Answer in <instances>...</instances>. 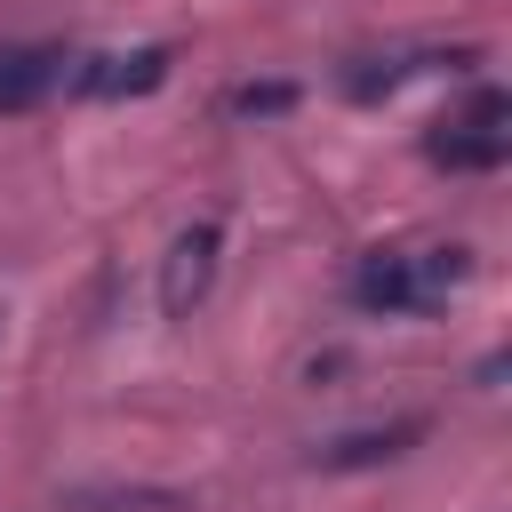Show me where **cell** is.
Instances as JSON below:
<instances>
[{
    "label": "cell",
    "instance_id": "6",
    "mask_svg": "<svg viewBox=\"0 0 512 512\" xmlns=\"http://www.w3.org/2000/svg\"><path fill=\"white\" fill-rule=\"evenodd\" d=\"M72 80V56L64 48H0V112H32L48 88H64Z\"/></svg>",
    "mask_w": 512,
    "mask_h": 512
},
{
    "label": "cell",
    "instance_id": "3",
    "mask_svg": "<svg viewBox=\"0 0 512 512\" xmlns=\"http://www.w3.org/2000/svg\"><path fill=\"white\" fill-rule=\"evenodd\" d=\"M160 80H168V48H104V56H72V88L96 96V104L152 96Z\"/></svg>",
    "mask_w": 512,
    "mask_h": 512
},
{
    "label": "cell",
    "instance_id": "1",
    "mask_svg": "<svg viewBox=\"0 0 512 512\" xmlns=\"http://www.w3.org/2000/svg\"><path fill=\"white\" fill-rule=\"evenodd\" d=\"M464 272H472L464 248H376V256H360V272H352V304H360V312H384V320H408V312L440 304Z\"/></svg>",
    "mask_w": 512,
    "mask_h": 512
},
{
    "label": "cell",
    "instance_id": "2",
    "mask_svg": "<svg viewBox=\"0 0 512 512\" xmlns=\"http://www.w3.org/2000/svg\"><path fill=\"white\" fill-rule=\"evenodd\" d=\"M424 152H432L448 176H488V168H504V160H512V96H504V88H472L464 112L432 128Z\"/></svg>",
    "mask_w": 512,
    "mask_h": 512
},
{
    "label": "cell",
    "instance_id": "5",
    "mask_svg": "<svg viewBox=\"0 0 512 512\" xmlns=\"http://www.w3.org/2000/svg\"><path fill=\"white\" fill-rule=\"evenodd\" d=\"M464 72V64H480V48H392V56H360L352 72H344V88L352 96H392L400 80H416V72Z\"/></svg>",
    "mask_w": 512,
    "mask_h": 512
},
{
    "label": "cell",
    "instance_id": "4",
    "mask_svg": "<svg viewBox=\"0 0 512 512\" xmlns=\"http://www.w3.org/2000/svg\"><path fill=\"white\" fill-rule=\"evenodd\" d=\"M216 248H224V224H216V216H200L192 232H176V248H168V264H160V304H168L176 320L208 296V280H216Z\"/></svg>",
    "mask_w": 512,
    "mask_h": 512
},
{
    "label": "cell",
    "instance_id": "7",
    "mask_svg": "<svg viewBox=\"0 0 512 512\" xmlns=\"http://www.w3.org/2000/svg\"><path fill=\"white\" fill-rule=\"evenodd\" d=\"M408 440H424V424H416V416H400V424H368V432L328 440V448H320V464H336V472H352V464H384V456H400Z\"/></svg>",
    "mask_w": 512,
    "mask_h": 512
},
{
    "label": "cell",
    "instance_id": "8",
    "mask_svg": "<svg viewBox=\"0 0 512 512\" xmlns=\"http://www.w3.org/2000/svg\"><path fill=\"white\" fill-rule=\"evenodd\" d=\"M288 104H296V80H240V88H224L232 120H280Z\"/></svg>",
    "mask_w": 512,
    "mask_h": 512
}]
</instances>
